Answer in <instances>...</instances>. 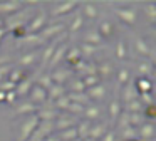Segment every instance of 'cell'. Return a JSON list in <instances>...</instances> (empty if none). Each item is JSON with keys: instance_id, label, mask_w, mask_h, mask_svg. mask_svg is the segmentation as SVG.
I'll return each instance as SVG.
<instances>
[{"instance_id": "8fae6325", "label": "cell", "mask_w": 156, "mask_h": 141, "mask_svg": "<svg viewBox=\"0 0 156 141\" xmlns=\"http://www.w3.org/2000/svg\"><path fill=\"white\" fill-rule=\"evenodd\" d=\"M153 37H154V39H156V29L153 30Z\"/></svg>"}, {"instance_id": "277c9868", "label": "cell", "mask_w": 156, "mask_h": 141, "mask_svg": "<svg viewBox=\"0 0 156 141\" xmlns=\"http://www.w3.org/2000/svg\"><path fill=\"white\" fill-rule=\"evenodd\" d=\"M121 15L124 17V22H128V24H134L136 22V12L133 9H129V10H121Z\"/></svg>"}, {"instance_id": "30bf717a", "label": "cell", "mask_w": 156, "mask_h": 141, "mask_svg": "<svg viewBox=\"0 0 156 141\" xmlns=\"http://www.w3.org/2000/svg\"><path fill=\"white\" fill-rule=\"evenodd\" d=\"M153 67H154V69H156V54H154V56H153Z\"/></svg>"}, {"instance_id": "7a4b0ae2", "label": "cell", "mask_w": 156, "mask_h": 141, "mask_svg": "<svg viewBox=\"0 0 156 141\" xmlns=\"http://www.w3.org/2000/svg\"><path fill=\"white\" fill-rule=\"evenodd\" d=\"M154 134H156V128L151 123H146L139 128V136L144 138V139H151V138H154Z\"/></svg>"}, {"instance_id": "ba28073f", "label": "cell", "mask_w": 156, "mask_h": 141, "mask_svg": "<svg viewBox=\"0 0 156 141\" xmlns=\"http://www.w3.org/2000/svg\"><path fill=\"white\" fill-rule=\"evenodd\" d=\"M129 107H131V109H134V111H139V109H141V104L136 101V103H131V104H129Z\"/></svg>"}, {"instance_id": "7c38bea8", "label": "cell", "mask_w": 156, "mask_h": 141, "mask_svg": "<svg viewBox=\"0 0 156 141\" xmlns=\"http://www.w3.org/2000/svg\"><path fill=\"white\" fill-rule=\"evenodd\" d=\"M129 141H139V139H129Z\"/></svg>"}, {"instance_id": "8992f818", "label": "cell", "mask_w": 156, "mask_h": 141, "mask_svg": "<svg viewBox=\"0 0 156 141\" xmlns=\"http://www.w3.org/2000/svg\"><path fill=\"white\" fill-rule=\"evenodd\" d=\"M139 70H141V74H153L154 72V67H153L151 62H141Z\"/></svg>"}, {"instance_id": "52a82bcc", "label": "cell", "mask_w": 156, "mask_h": 141, "mask_svg": "<svg viewBox=\"0 0 156 141\" xmlns=\"http://www.w3.org/2000/svg\"><path fill=\"white\" fill-rule=\"evenodd\" d=\"M141 99H143V103H146V106L153 104V97H151V94H141Z\"/></svg>"}, {"instance_id": "6da1fadb", "label": "cell", "mask_w": 156, "mask_h": 141, "mask_svg": "<svg viewBox=\"0 0 156 141\" xmlns=\"http://www.w3.org/2000/svg\"><path fill=\"white\" fill-rule=\"evenodd\" d=\"M136 87L141 94H151L153 91V82L148 79L146 76H141L138 81H136Z\"/></svg>"}, {"instance_id": "3957f363", "label": "cell", "mask_w": 156, "mask_h": 141, "mask_svg": "<svg viewBox=\"0 0 156 141\" xmlns=\"http://www.w3.org/2000/svg\"><path fill=\"white\" fill-rule=\"evenodd\" d=\"M144 118L149 121H156V104L154 103L144 107Z\"/></svg>"}, {"instance_id": "5b68a950", "label": "cell", "mask_w": 156, "mask_h": 141, "mask_svg": "<svg viewBox=\"0 0 156 141\" xmlns=\"http://www.w3.org/2000/svg\"><path fill=\"white\" fill-rule=\"evenodd\" d=\"M136 45H138V50L143 54V56H148V54H149V47H148V44H146L144 40L138 39V40H136Z\"/></svg>"}, {"instance_id": "9c48e42d", "label": "cell", "mask_w": 156, "mask_h": 141, "mask_svg": "<svg viewBox=\"0 0 156 141\" xmlns=\"http://www.w3.org/2000/svg\"><path fill=\"white\" fill-rule=\"evenodd\" d=\"M131 123H134V124H139V123H141V118H139V116H134V118H131Z\"/></svg>"}]
</instances>
